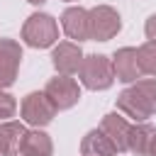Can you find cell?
I'll return each instance as SVG.
<instances>
[{
  "label": "cell",
  "instance_id": "cell-1",
  "mask_svg": "<svg viewBox=\"0 0 156 156\" xmlns=\"http://www.w3.org/2000/svg\"><path fill=\"white\" fill-rule=\"evenodd\" d=\"M22 39L32 49H49L58 41V24L46 12H34L22 24Z\"/></svg>",
  "mask_w": 156,
  "mask_h": 156
},
{
  "label": "cell",
  "instance_id": "cell-2",
  "mask_svg": "<svg viewBox=\"0 0 156 156\" xmlns=\"http://www.w3.org/2000/svg\"><path fill=\"white\" fill-rule=\"evenodd\" d=\"M78 78L88 90H107L115 83V71H112V61L102 54H90L83 56L80 68H78Z\"/></svg>",
  "mask_w": 156,
  "mask_h": 156
},
{
  "label": "cell",
  "instance_id": "cell-3",
  "mask_svg": "<svg viewBox=\"0 0 156 156\" xmlns=\"http://www.w3.org/2000/svg\"><path fill=\"white\" fill-rule=\"evenodd\" d=\"M88 29H90V39L107 41V39L117 37V32L122 29V17L115 7L98 5V7L88 10Z\"/></svg>",
  "mask_w": 156,
  "mask_h": 156
},
{
  "label": "cell",
  "instance_id": "cell-4",
  "mask_svg": "<svg viewBox=\"0 0 156 156\" xmlns=\"http://www.w3.org/2000/svg\"><path fill=\"white\" fill-rule=\"evenodd\" d=\"M20 112H22V119L32 127H46L54 117H56V107L54 102L46 98V93L41 90H34V93H27L22 98V105H20Z\"/></svg>",
  "mask_w": 156,
  "mask_h": 156
},
{
  "label": "cell",
  "instance_id": "cell-5",
  "mask_svg": "<svg viewBox=\"0 0 156 156\" xmlns=\"http://www.w3.org/2000/svg\"><path fill=\"white\" fill-rule=\"evenodd\" d=\"M44 93L46 98L54 102V107L61 112V110H71L78 100H80V88L78 83L71 78V76H63V73H56L54 78L46 80L44 85Z\"/></svg>",
  "mask_w": 156,
  "mask_h": 156
},
{
  "label": "cell",
  "instance_id": "cell-6",
  "mask_svg": "<svg viewBox=\"0 0 156 156\" xmlns=\"http://www.w3.org/2000/svg\"><path fill=\"white\" fill-rule=\"evenodd\" d=\"M20 61H22V46L15 39H0V90L15 83Z\"/></svg>",
  "mask_w": 156,
  "mask_h": 156
},
{
  "label": "cell",
  "instance_id": "cell-7",
  "mask_svg": "<svg viewBox=\"0 0 156 156\" xmlns=\"http://www.w3.org/2000/svg\"><path fill=\"white\" fill-rule=\"evenodd\" d=\"M117 112H122L124 117H132L134 122H146V119L154 115L151 107H149V102L144 100V95H141L134 85L124 88V90L117 95Z\"/></svg>",
  "mask_w": 156,
  "mask_h": 156
},
{
  "label": "cell",
  "instance_id": "cell-8",
  "mask_svg": "<svg viewBox=\"0 0 156 156\" xmlns=\"http://www.w3.org/2000/svg\"><path fill=\"white\" fill-rule=\"evenodd\" d=\"M80 61H83V51H80L78 44H73V41H58V44H54L51 63H54L56 73L73 76V73H78Z\"/></svg>",
  "mask_w": 156,
  "mask_h": 156
},
{
  "label": "cell",
  "instance_id": "cell-9",
  "mask_svg": "<svg viewBox=\"0 0 156 156\" xmlns=\"http://www.w3.org/2000/svg\"><path fill=\"white\" fill-rule=\"evenodd\" d=\"M127 151L134 156H154L156 151V127L149 122H136L129 127V139H127Z\"/></svg>",
  "mask_w": 156,
  "mask_h": 156
},
{
  "label": "cell",
  "instance_id": "cell-10",
  "mask_svg": "<svg viewBox=\"0 0 156 156\" xmlns=\"http://www.w3.org/2000/svg\"><path fill=\"white\" fill-rule=\"evenodd\" d=\"M112 71H115V78L122 80V83H134L139 80L141 71H139V63H136V49L132 46H122L112 54Z\"/></svg>",
  "mask_w": 156,
  "mask_h": 156
},
{
  "label": "cell",
  "instance_id": "cell-11",
  "mask_svg": "<svg viewBox=\"0 0 156 156\" xmlns=\"http://www.w3.org/2000/svg\"><path fill=\"white\" fill-rule=\"evenodd\" d=\"M61 29L66 32L68 39L73 41H85L90 39V29H88V10L83 7H66L63 15H61Z\"/></svg>",
  "mask_w": 156,
  "mask_h": 156
},
{
  "label": "cell",
  "instance_id": "cell-12",
  "mask_svg": "<svg viewBox=\"0 0 156 156\" xmlns=\"http://www.w3.org/2000/svg\"><path fill=\"white\" fill-rule=\"evenodd\" d=\"M129 122H127V117L122 115V112H110V115H105L102 117V122H100V129L110 136V141L115 144V149L122 154V151H127V139H129Z\"/></svg>",
  "mask_w": 156,
  "mask_h": 156
},
{
  "label": "cell",
  "instance_id": "cell-13",
  "mask_svg": "<svg viewBox=\"0 0 156 156\" xmlns=\"http://www.w3.org/2000/svg\"><path fill=\"white\" fill-rule=\"evenodd\" d=\"M20 154L22 156H54L51 136L41 127L27 129L24 136H22V141H20Z\"/></svg>",
  "mask_w": 156,
  "mask_h": 156
},
{
  "label": "cell",
  "instance_id": "cell-14",
  "mask_svg": "<svg viewBox=\"0 0 156 156\" xmlns=\"http://www.w3.org/2000/svg\"><path fill=\"white\" fill-rule=\"evenodd\" d=\"M80 156H119V151L115 149V144L110 141V136L98 127L90 129L83 141H80Z\"/></svg>",
  "mask_w": 156,
  "mask_h": 156
},
{
  "label": "cell",
  "instance_id": "cell-15",
  "mask_svg": "<svg viewBox=\"0 0 156 156\" xmlns=\"http://www.w3.org/2000/svg\"><path fill=\"white\" fill-rule=\"evenodd\" d=\"M24 132H27V129H24V124H22V122H17V119H5V122H0V134H2L5 144H7L10 156L20 154V141H22Z\"/></svg>",
  "mask_w": 156,
  "mask_h": 156
},
{
  "label": "cell",
  "instance_id": "cell-16",
  "mask_svg": "<svg viewBox=\"0 0 156 156\" xmlns=\"http://www.w3.org/2000/svg\"><path fill=\"white\" fill-rule=\"evenodd\" d=\"M136 63L144 76H156V41H146L136 49Z\"/></svg>",
  "mask_w": 156,
  "mask_h": 156
},
{
  "label": "cell",
  "instance_id": "cell-17",
  "mask_svg": "<svg viewBox=\"0 0 156 156\" xmlns=\"http://www.w3.org/2000/svg\"><path fill=\"white\" fill-rule=\"evenodd\" d=\"M134 88L144 95V100L149 102L151 112L156 115V78H141V80H134Z\"/></svg>",
  "mask_w": 156,
  "mask_h": 156
},
{
  "label": "cell",
  "instance_id": "cell-18",
  "mask_svg": "<svg viewBox=\"0 0 156 156\" xmlns=\"http://www.w3.org/2000/svg\"><path fill=\"white\" fill-rule=\"evenodd\" d=\"M15 112H17V100H15V95H10L7 90H0V122L15 117Z\"/></svg>",
  "mask_w": 156,
  "mask_h": 156
},
{
  "label": "cell",
  "instance_id": "cell-19",
  "mask_svg": "<svg viewBox=\"0 0 156 156\" xmlns=\"http://www.w3.org/2000/svg\"><path fill=\"white\" fill-rule=\"evenodd\" d=\"M144 34H146L149 41H156V15H151V17L146 20V24H144Z\"/></svg>",
  "mask_w": 156,
  "mask_h": 156
},
{
  "label": "cell",
  "instance_id": "cell-20",
  "mask_svg": "<svg viewBox=\"0 0 156 156\" xmlns=\"http://www.w3.org/2000/svg\"><path fill=\"white\" fill-rule=\"evenodd\" d=\"M0 156H10V151H7V144H5V139H2V134H0Z\"/></svg>",
  "mask_w": 156,
  "mask_h": 156
},
{
  "label": "cell",
  "instance_id": "cell-21",
  "mask_svg": "<svg viewBox=\"0 0 156 156\" xmlns=\"http://www.w3.org/2000/svg\"><path fill=\"white\" fill-rule=\"evenodd\" d=\"M27 2H29V5H41L44 0H27Z\"/></svg>",
  "mask_w": 156,
  "mask_h": 156
},
{
  "label": "cell",
  "instance_id": "cell-22",
  "mask_svg": "<svg viewBox=\"0 0 156 156\" xmlns=\"http://www.w3.org/2000/svg\"><path fill=\"white\" fill-rule=\"evenodd\" d=\"M66 2H73V0H66Z\"/></svg>",
  "mask_w": 156,
  "mask_h": 156
},
{
  "label": "cell",
  "instance_id": "cell-23",
  "mask_svg": "<svg viewBox=\"0 0 156 156\" xmlns=\"http://www.w3.org/2000/svg\"><path fill=\"white\" fill-rule=\"evenodd\" d=\"M154 156H156V151H154Z\"/></svg>",
  "mask_w": 156,
  "mask_h": 156
}]
</instances>
